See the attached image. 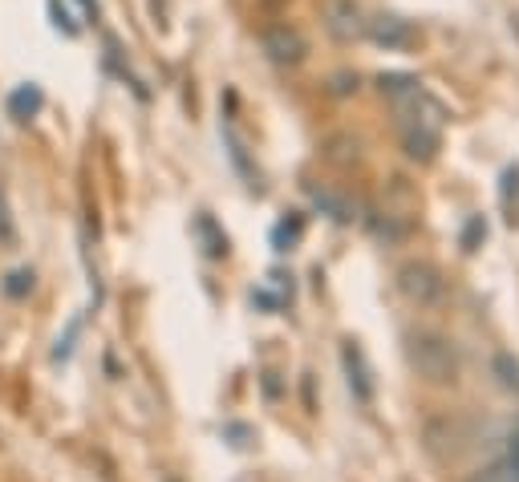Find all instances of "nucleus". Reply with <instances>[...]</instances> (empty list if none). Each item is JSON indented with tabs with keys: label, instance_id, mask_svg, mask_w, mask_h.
<instances>
[{
	"label": "nucleus",
	"instance_id": "f257e3e1",
	"mask_svg": "<svg viewBox=\"0 0 519 482\" xmlns=\"http://www.w3.org/2000/svg\"><path fill=\"white\" fill-rule=\"evenodd\" d=\"M406 357L418 369V377L434 381V385H447L459 377V353L447 337L438 333H410L406 337Z\"/></svg>",
	"mask_w": 519,
	"mask_h": 482
},
{
	"label": "nucleus",
	"instance_id": "f03ea898",
	"mask_svg": "<svg viewBox=\"0 0 519 482\" xmlns=\"http://www.w3.org/2000/svg\"><path fill=\"white\" fill-rule=\"evenodd\" d=\"M398 288H402V296L406 300H414V304H438L442 300V292H447V280H442V272L434 268V264H406L402 272H398Z\"/></svg>",
	"mask_w": 519,
	"mask_h": 482
},
{
	"label": "nucleus",
	"instance_id": "7ed1b4c3",
	"mask_svg": "<svg viewBox=\"0 0 519 482\" xmlns=\"http://www.w3.org/2000/svg\"><path fill=\"white\" fill-rule=\"evenodd\" d=\"M260 45H264L268 61H276V65H301L305 53H309V41H305V33L296 29V25H272V29H264Z\"/></svg>",
	"mask_w": 519,
	"mask_h": 482
},
{
	"label": "nucleus",
	"instance_id": "20e7f679",
	"mask_svg": "<svg viewBox=\"0 0 519 482\" xmlns=\"http://www.w3.org/2000/svg\"><path fill=\"white\" fill-rule=\"evenodd\" d=\"M321 21L337 41H357L365 33V13L357 0H321Z\"/></svg>",
	"mask_w": 519,
	"mask_h": 482
},
{
	"label": "nucleus",
	"instance_id": "39448f33",
	"mask_svg": "<svg viewBox=\"0 0 519 482\" xmlns=\"http://www.w3.org/2000/svg\"><path fill=\"white\" fill-rule=\"evenodd\" d=\"M365 33L374 37L382 49H390V53H402V49H410V45L418 41L414 25L402 21V17H394V13H382V17H374V21H365Z\"/></svg>",
	"mask_w": 519,
	"mask_h": 482
},
{
	"label": "nucleus",
	"instance_id": "423d86ee",
	"mask_svg": "<svg viewBox=\"0 0 519 482\" xmlns=\"http://www.w3.org/2000/svg\"><path fill=\"white\" fill-rule=\"evenodd\" d=\"M341 365H345V381H349V389H353L357 401L374 397V377H369V365H365V357H361V349L353 341L341 349Z\"/></svg>",
	"mask_w": 519,
	"mask_h": 482
},
{
	"label": "nucleus",
	"instance_id": "0eeeda50",
	"mask_svg": "<svg viewBox=\"0 0 519 482\" xmlns=\"http://www.w3.org/2000/svg\"><path fill=\"white\" fill-rule=\"evenodd\" d=\"M309 199L317 203V211L321 215H329V219H337V223H353L357 219V207H353V199L349 195H341V191H333V187H309Z\"/></svg>",
	"mask_w": 519,
	"mask_h": 482
},
{
	"label": "nucleus",
	"instance_id": "6e6552de",
	"mask_svg": "<svg viewBox=\"0 0 519 482\" xmlns=\"http://www.w3.org/2000/svg\"><path fill=\"white\" fill-rule=\"evenodd\" d=\"M41 102H45V94H41V86H17L13 94H9V114L17 118V122H29L37 110H41Z\"/></svg>",
	"mask_w": 519,
	"mask_h": 482
},
{
	"label": "nucleus",
	"instance_id": "1a4fd4ad",
	"mask_svg": "<svg viewBox=\"0 0 519 482\" xmlns=\"http://www.w3.org/2000/svg\"><path fill=\"white\" fill-rule=\"evenodd\" d=\"M467 482H519V466H515L511 458H499V462L483 466L479 474H471Z\"/></svg>",
	"mask_w": 519,
	"mask_h": 482
},
{
	"label": "nucleus",
	"instance_id": "9d476101",
	"mask_svg": "<svg viewBox=\"0 0 519 482\" xmlns=\"http://www.w3.org/2000/svg\"><path fill=\"white\" fill-rule=\"evenodd\" d=\"M301 215H292V219H280L276 223V231H272V244H276V252H292V244L301 239Z\"/></svg>",
	"mask_w": 519,
	"mask_h": 482
},
{
	"label": "nucleus",
	"instance_id": "9b49d317",
	"mask_svg": "<svg viewBox=\"0 0 519 482\" xmlns=\"http://www.w3.org/2000/svg\"><path fill=\"white\" fill-rule=\"evenodd\" d=\"M499 199H503V211H507V219H511V211L519 207V167H507V171H503ZM511 223H515V219H511Z\"/></svg>",
	"mask_w": 519,
	"mask_h": 482
},
{
	"label": "nucleus",
	"instance_id": "f8f14e48",
	"mask_svg": "<svg viewBox=\"0 0 519 482\" xmlns=\"http://www.w3.org/2000/svg\"><path fill=\"white\" fill-rule=\"evenodd\" d=\"M495 373H499V381H503L507 389H519V361H515V357L499 353V357H495Z\"/></svg>",
	"mask_w": 519,
	"mask_h": 482
},
{
	"label": "nucleus",
	"instance_id": "ddd939ff",
	"mask_svg": "<svg viewBox=\"0 0 519 482\" xmlns=\"http://www.w3.org/2000/svg\"><path fill=\"white\" fill-rule=\"evenodd\" d=\"M33 280H37V276H33L29 268H17V272H9V284H5V292L21 300L25 292H33Z\"/></svg>",
	"mask_w": 519,
	"mask_h": 482
},
{
	"label": "nucleus",
	"instance_id": "4468645a",
	"mask_svg": "<svg viewBox=\"0 0 519 482\" xmlns=\"http://www.w3.org/2000/svg\"><path fill=\"white\" fill-rule=\"evenodd\" d=\"M479 239H487V223H483V215H471V219H467V231H463V248L475 252Z\"/></svg>",
	"mask_w": 519,
	"mask_h": 482
},
{
	"label": "nucleus",
	"instance_id": "2eb2a0df",
	"mask_svg": "<svg viewBox=\"0 0 519 482\" xmlns=\"http://www.w3.org/2000/svg\"><path fill=\"white\" fill-rule=\"evenodd\" d=\"M0 239H5V244H13V239H17V231H13V215H9V199H5V191H0Z\"/></svg>",
	"mask_w": 519,
	"mask_h": 482
},
{
	"label": "nucleus",
	"instance_id": "dca6fc26",
	"mask_svg": "<svg viewBox=\"0 0 519 482\" xmlns=\"http://www.w3.org/2000/svg\"><path fill=\"white\" fill-rule=\"evenodd\" d=\"M503 458H511L515 466H519V418H515V426L507 430V454Z\"/></svg>",
	"mask_w": 519,
	"mask_h": 482
}]
</instances>
